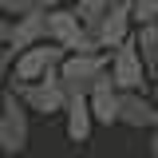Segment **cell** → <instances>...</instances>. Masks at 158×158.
<instances>
[{
    "instance_id": "6da1fadb",
    "label": "cell",
    "mask_w": 158,
    "mask_h": 158,
    "mask_svg": "<svg viewBox=\"0 0 158 158\" xmlns=\"http://www.w3.org/2000/svg\"><path fill=\"white\" fill-rule=\"evenodd\" d=\"M28 138H32V115H28V107L12 91H4V99H0V154L20 158L28 150Z\"/></svg>"
},
{
    "instance_id": "7a4b0ae2",
    "label": "cell",
    "mask_w": 158,
    "mask_h": 158,
    "mask_svg": "<svg viewBox=\"0 0 158 158\" xmlns=\"http://www.w3.org/2000/svg\"><path fill=\"white\" fill-rule=\"evenodd\" d=\"M63 59H67V52L56 48V44H40L32 52H20L16 63H12V83H8V87H28V83L52 79L59 67H63Z\"/></svg>"
},
{
    "instance_id": "3957f363",
    "label": "cell",
    "mask_w": 158,
    "mask_h": 158,
    "mask_svg": "<svg viewBox=\"0 0 158 158\" xmlns=\"http://www.w3.org/2000/svg\"><path fill=\"white\" fill-rule=\"evenodd\" d=\"M107 79L115 83L118 95H142V91H150V83H154V79L146 75V63H142V56H138L135 40H131V44H123L118 52H111Z\"/></svg>"
},
{
    "instance_id": "277c9868",
    "label": "cell",
    "mask_w": 158,
    "mask_h": 158,
    "mask_svg": "<svg viewBox=\"0 0 158 158\" xmlns=\"http://www.w3.org/2000/svg\"><path fill=\"white\" fill-rule=\"evenodd\" d=\"M107 67H111V56H67L63 67H59V79L67 87V99L71 95H91L99 83L107 79Z\"/></svg>"
},
{
    "instance_id": "5b68a950",
    "label": "cell",
    "mask_w": 158,
    "mask_h": 158,
    "mask_svg": "<svg viewBox=\"0 0 158 158\" xmlns=\"http://www.w3.org/2000/svg\"><path fill=\"white\" fill-rule=\"evenodd\" d=\"M12 95L28 107V115H63L67 111V87H63V79H59V71L52 79H44V83H28V87H8Z\"/></svg>"
},
{
    "instance_id": "8992f818",
    "label": "cell",
    "mask_w": 158,
    "mask_h": 158,
    "mask_svg": "<svg viewBox=\"0 0 158 158\" xmlns=\"http://www.w3.org/2000/svg\"><path fill=\"white\" fill-rule=\"evenodd\" d=\"M91 36H95V44H99V52H103V56H111V52H118L123 44H131V40H135L131 0H111V8H107L103 24H99Z\"/></svg>"
},
{
    "instance_id": "52a82bcc",
    "label": "cell",
    "mask_w": 158,
    "mask_h": 158,
    "mask_svg": "<svg viewBox=\"0 0 158 158\" xmlns=\"http://www.w3.org/2000/svg\"><path fill=\"white\" fill-rule=\"evenodd\" d=\"M118 123L123 127H131V131H158V107L150 91H142V95H123L118 99Z\"/></svg>"
},
{
    "instance_id": "ba28073f",
    "label": "cell",
    "mask_w": 158,
    "mask_h": 158,
    "mask_svg": "<svg viewBox=\"0 0 158 158\" xmlns=\"http://www.w3.org/2000/svg\"><path fill=\"white\" fill-rule=\"evenodd\" d=\"M91 127H95V118H91V103H87V95H71V99H67V111H63L67 142L83 146V142L91 138Z\"/></svg>"
},
{
    "instance_id": "9c48e42d",
    "label": "cell",
    "mask_w": 158,
    "mask_h": 158,
    "mask_svg": "<svg viewBox=\"0 0 158 158\" xmlns=\"http://www.w3.org/2000/svg\"><path fill=\"white\" fill-rule=\"evenodd\" d=\"M40 44H48V12H36V16H24L16 20V28H12V48L8 52H32Z\"/></svg>"
},
{
    "instance_id": "30bf717a",
    "label": "cell",
    "mask_w": 158,
    "mask_h": 158,
    "mask_svg": "<svg viewBox=\"0 0 158 158\" xmlns=\"http://www.w3.org/2000/svg\"><path fill=\"white\" fill-rule=\"evenodd\" d=\"M118 91H115V83L111 79H103L95 91L87 95V103H91V118H95L99 127H115L118 123Z\"/></svg>"
},
{
    "instance_id": "8fae6325",
    "label": "cell",
    "mask_w": 158,
    "mask_h": 158,
    "mask_svg": "<svg viewBox=\"0 0 158 158\" xmlns=\"http://www.w3.org/2000/svg\"><path fill=\"white\" fill-rule=\"evenodd\" d=\"M135 48L142 63H146V75L158 79V24H146V28H135Z\"/></svg>"
},
{
    "instance_id": "7c38bea8",
    "label": "cell",
    "mask_w": 158,
    "mask_h": 158,
    "mask_svg": "<svg viewBox=\"0 0 158 158\" xmlns=\"http://www.w3.org/2000/svg\"><path fill=\"white\" fill-rule=\"evenodd\" d=\"M107 8H111V0H75V4H71V12L79 16V24H83L87 32H95L99 24H103Z\"/></svg>"
},
{
    "instance_id": "4fadbf2b",
    "label": "cell",
    "mask_w": 158,
    "mask_h": 158,
    "mask_svg": "<svg viewBox=\"0 0 158 158\" xmlns=\"http://www.w3.org/2000/svg\"><path fill=\"white\" fill-rule=\"evenodd\" d=\"M52 8H56L52 0H0V12L12 20V24L24 20V16H36V12H52Z\"/></svg>"
},
{
    "instance_id": "5bb4252c",
    "label": "cell",
    "mask_w": 158,
    "mask_h": 158,
    "mask_svg": "<svg viewBox=\"0 0 158 158\" xmlns=\"http://www.w3.org/2000/svg\"><path fill=\"white\" fill-rule=\"evenodd\" d=\"M131 20H135V28L158 24V0H131Z\"/></svg>"
},
{
    "instance_id": "9a60e30c",
    "label": "cell",
    "mask_w": 158,
    "mask_h": 158,
    "mask_svg": "<svg viewBox=\"0 0 158 158\" xmlns=\"http://www.w3.org/2000/svg\"><path fill=\"white\" fill-rule=\"evenodd\" d=\"M12 63H16V52H0V91H8L12 83Z\"/></svg>"
},
{
    "instance_id": "2e32d148",
    "label": "cell",
    "mask_w": 158,
    "mask_h": 158,
    "mask_svg": "<svg viewBox=\"0 0 158 158\" xmlns=\"http://www.w3.org/2000/svg\"><path fill=\"white\" fill-rule=\"evenodd\" d=\"M12 28H16V24L0 12V52H8V48H12Z\"/></svg>"
},
{
    "instance_id": "e0dca14e",
    "label": "cell",
    "mask_w": 158,
    "mask_h": 158,
    "mask_svg": "<svg viewBox=\"0 0 158 158\" xmlns=\"http://www.w3.org/2000/svg\"><path fill=\"white\" fill-rule=\"evenodd\" d=\"M146 158H158V131L150 135V150H146Z\"/></svg>"
},
{
    "instance_id": "ac0fdd59",
    "label": "cell",
    "mask_w": 158,
    "mask_h": 158,
    "mask_svg": "<svg viewBox=\"0 0 158 158\" xmlns=\"http://www.w3.org/2000/svg\"><path fill=\"white\" fill-rule=\"evenodd\" d=\"M150 99H154V107H158V79L150 83Z\"/></svg>"
},
{
    "instance_id": "d6986e66",
    "label": "cell",
    "mask_w": 158,
    "mask_h": 158,
    "mask_svg": "<svg viewBox=\"0 0 158 158\" xmlns=\"http://www.w3.org/2000/svg\"><path fill=\"white\" fill-rule=\"evenodd\" d=\"M135 158H146V154H135Z\"/></svg>"
}]
</instances>
